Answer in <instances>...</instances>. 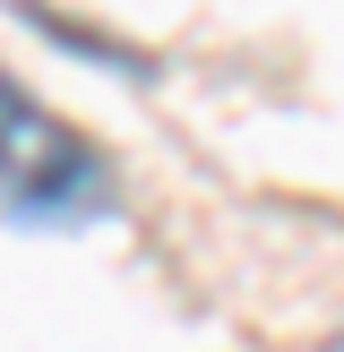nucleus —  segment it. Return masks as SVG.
<instances>
[{"label":"nucleus","instance_id":"obj_1","mask_svg":"<svg viewBox=\"0 0 344 352\" xmlns=\"http://www.w3.org/2000/svg\"><path fill=\"white\" fill-rule=\"evenodd\" d=\"M103 206H112L103 155L0 69V215L9 223H95Z\"/></svg>","mask_w":344,"mask_h":352},{"label":"nucleus","instance_id":"obj_2","mask_svg":"<svg viewBox=\"0 0 344 352\" xmlns=\"http://www.w3.org/2000/svg\"><path fill=\"white\" fill-rule=\"evenodd\" d=\"M327 352H344V336H336V344H327Z\"/></svg>","mask_w":344,"mask_h":352}]
</instances>
